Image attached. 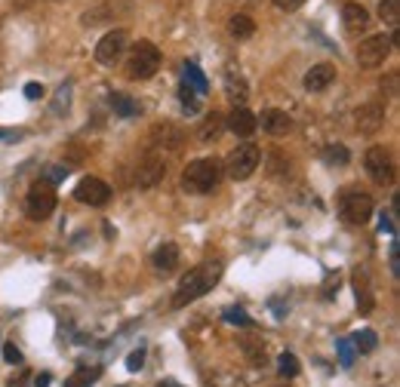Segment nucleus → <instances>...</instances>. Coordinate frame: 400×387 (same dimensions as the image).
<instances>
[{"instance_id":"nucleus-1","label":"nucleus","mask_w":400,"mask_h":387,"mask_svg":"<svg viewBox=\"0 0 400 387\" xmlns=\"http://www.w3.org/2000/svg\"><path fill=\"white\" fill-rule=\"evenodd\" d=\"M219 280H222V261L197 264L194 270H188V274L182 277V283H178V289L173 295V307H185V304H191V301H197L200 295H206Z\"/></svg>"},{"instance_id":"nucleus-2","label":"nucleus","mask_w":400,"mask_h":387,"mask_svg":"<svg viewBox=\"0 0 400 387\" xmlns=\"http://www.w3.org/2000/svg\"><path fill=\"white\" fill-rule=\"evenodd\" d=\"M222 163L212 157H197L182 172V188L188 194H212L222 182Z\"/></svg>"},{"instance_id":"nucleus-3","label":"nucleus","mask_w":400,"mask_h":387,"mask_svg":"<svg viewBox=\"0 0 400 387\" xmlns=\"http://www.w3.org/2000/svg\"><path fill=\"white\" fill-rule=\"evenodd\" d=\"M160 71V49L151 40H139L126 59V77L130 80H151Z\"/></svg>"},{"instance_id":"nucleus-4","label":"nucleus","mask_w":400,"mask_h":387,"mask_svg":"<svg viewBox=\"0 0 400 387\" xmlns=\"http://www.w3.org/2000/svg\"><path fill=\"white\" fill-rule=\"evenodd\" d=\"M373 197H369L367 191L360 188H345L339 194V215L345 225H367L369 218H373Z\"/></svg>"},{"instance_id":"nucleus-5","label":"nucleus","mask_w":400,"mask_h":387,"mask_svg":"<svg viewBox=\"0 0 400 387\" xmlns=\"http://www.w3.org/2000/svg\"><path fill=\"white\" fill-rule=\"evenodd\" d=\"M56 203H59V197H56L53 182L40 178V182H34L31 191H28V197H25V212H28V218L44 221V218H49V215L56 212Z\"/></svg>"},{"instance_id":"nucleus-6","label":"nucleus","mask_w":400,"mask_h":387,"mask_svg":"<svg viewBox=\"0 0 400 387\" xmlns=\"http://www.w3.org/2000/svg\"><path fill=\"white\" fill-rule=\"evenodd\" d=\"M259 163H262V150H259V145L247 141V145L234 148L231 154H228V160H225V172L234 178V182H247V178L253 175L256 169H259Z\"/></svg>"},{"instance_id":"nucleus-7","label":"nucleus","mask_w":400,"mask_h":387,"mask_svg":"<svg viewBox=\"0 0 400 387\" xmlns=\"http://www.w3.org/2000/svg\"><path fill=\"white\" fill-rule=\"evenodd\" d=\"M363 166H367L369 178H373L376 184H394L397 166H394V157L388 154V148H382V145L369 148L367 157H363Z\"/></svg>"},{"instance_id":"nucleus-8","label":"nucleus","mask_w":400,"mask_h":387,"mask_svg":"<svg viewBox=\"0 0 400 387\" xmlns=\"http://www.w3.org/2000/svg\"><path fill=\"white\" fill-rule=\"evenodd\" d=\"M391 55V37L388 34H369L357 46V64L360 68H378Z\"/></svg>"},{"instance_id":"nucleus-9","label":"nucleus","mask_w":400,"mask_h":387,"mask_svg":"<svg viewBox=\"0 0 400 387\" xmlns=\"http://www.w3.org/2000/svg\"><path fill=\"white\" fill-rule=\"evenodd\" d=\"M163 175H167V160H163L157 150H151V154H145L139 160V169H135V184L139 188H157V184L163 182Z\"/></svg>"},{"instance_id":"nucleus-10","label":"nucleus","mask_w":400,"mask_h":387,"mask_svg":"<svg viewBox=\"0 0 400 387\" xmlns=\"http://www.w3.org/2000/svg\"><path fill=\"white\" fill-rule=\"evenodd\" d=\"M74 197L81 200V203H87V206H105L111 200V188L102 182V178L87 175V178H81V182H77Z\"/></svg>"},{"instance_id":"nucleus-11","label":"nucleus","mask_w":400,"mask_h":387,"mask_svg":"<svg viewBox=\"0 0 400 387\" xmlns=\"http://www.w3.org/2000/svg\"><path fill=\"white\" fill-rule=\"evenodd\" d=\"M126 43H130V37H126V31H108L102 40L96 43V62L99 64H114L124 55V49H126Z\"/></svg>"},{"instance_id":"nucleus-12","label":"nucleus","mask_w":400,"mask_h":387,"mask_svg":"<svg viewBox=\"0 0 400 387\" xmlns=\"http://www.w3.org/2000/svg\"><path fill=\"white\" fill-rule=\"evenodd\" d=\"M385 123V105L382 102H367V105H360L357 108V114H354V129L360 135H373L378 132Z\"/></svg>"},{"instance_id":"nucleus-13","label":"nucleus","mask_w":400,"mask_h":387,"mask_svg":"<svg viewBox=\"0 0 400 387\" xmlns=\"http://www.w3.org/2000/svg\"><path fill=\"white\" fill-rule=\"evenodd\" d=\"M342 25H345V34H348V37H360V34L369 28V12H367V6L354 3V0H345V3H342Z\"/></svg>"},{"instance_id":"nucleus-14","label":"nucleus","mask_w":400,"mask_h":387,"mask_svg":"<svg viewBox=\"0 0 400 387\" xmlns=\"http://www.w3.org/2000/svg\"><path fill=\"white\" fill-rule=\"evenodd\" d=\"M256 123H262L268 135H274V139H283V135L292 132V117L287 111H281V108H268V111H262V117H256Z\"/></svg>"},{"instance_id":"nucleus-15","label":"nucleus","mask_w":400,"mask_h":387,"mask_svg":"<svg viewBox=\"0 0 400 387\" xmlns=\"http://www.w3.org/2000/svg\"><path fill=\"white\" fill-rule=\"evenodd\" d=\"M256 114L249 111L247 105H234V111L225 117V129H231L234 135H240V139H247V135L256 132Z\"/></svg>"},{"instance_id":"nucleus-16","label":"nucleus","mask_w":400,"mask_h":387,"mask_svg":"<svg viewBox=\"0 0 400 387\" xmlns=\"http://www.w3.org/2000/svg\"><path fill=\"white\" fill-rule=\"evenodd\" d=\"M351 286H354V301H357V311L360 313H369L376 307V298H373V286H369V277L363 268H357L351 274Z\"/></svg>"},{"instance_id":"nucleus-17","label":"nucleus","mask_w":400,"mask_h":387,"mask_svg":"<svg viewBox=\"0 0 400 387\" xmlns=\"http://www.w3.org/2000/svg\"><path fill=\"white\" fill-rule=\"evenodd\" d=\"M335 80V68L333 64H326V62H320V64H314V68L305 74V89L308 92H324V89H330Z\"/></svg>"},{"instance_id":"nucleus-18","label":"nucleus","mask_w":400,"mask_h":387,"mask_svg":"<svg viewBox=\"0 0 400 387\" xmlns=\"http://www.w3.org/2000/svg\"><path fill=\"white\" fill-rule=\"evenodd\" d=\"M225 92H228V98H231L234 105H247L249 86H247V80H244V74H240V71L225 68Z\"/></svg>"},{"instance_id":"nucleus-19","label":"nucleus","mask_w":400,"mask_h":387,"mask_svg":"<svg viewBox=\"0 0 400 387\" xmlns=\"http://www.w3.org/2000/svg\"><path fill=\"white\" fill-rule=\"evenodd\" d=\"M151 145L154 148H169V150L182 148V129H176L173 123H157L151 129Z\"/></svg>"},{"instance_id":"nucleus-20","label":"nucleus","mask_w":400,"mask_h":387,"mask_svg":"<svg viewBox=\"0 0 400 387\" xmlns=\"http://www.w3.org/2000/svg\"><path fill=\"white\" fill-rule=\"evenodd\" d=\"M151 261H154V268L160 270V274L176 270L178 268V246H176V243H163V246H157L154 255H151Z\"/></svg>"},{"instance_id":"nucleus-21","label":"nucleus","mask_w":400,"mask_h":387,"mask_svg":"<svg viewBox=\"0 0 400 387\" xmlns=\"http://www.w3.org/2000/svg\"><path fill=\"white\" fill-rule=\"evenodd\" d=\"M222 132H225V117H222V114H219V111H212V114H206V120H203V123H200V129H197V139L210 145V141H216Z\"/></svg>"},{"instance_id":"nucleus-22","label":"nucleus","mask_w":400,"mask_h":387,"mask_svg":"<svg viewBox=\"0 0 400 387\" xmlns=\"http://www.w3.org/2000/svg\"><path fill=\"white\" fill-rule=\"evenodd\" d=\"M178 105H182V111L188 114V117L200 111V92L191 83H185V80L178 83Z\"/></svg>"},{"instance_id":"nucleus-23","label":"nucleus","mask_w":400,"mask_h":387,"mask_svg":"<svg viewBox=\"0 0 400 387\" xmlns=\"http://www.w3.org/2000/svg\"><path fill=\"white\" fill-rule=\"evenodd\" d=\"M228 31H231V37H238V40H249L256 34V22L249 16H231Z\"/></svg>"},{"instance_id":"nucleus-24","label":"nucleus","mask_w":400,"mask_h":387,"mask_svg":"<svg viewBox=\"0 0 400 387\" xmlns=\"http://www.w3.org/2000/svg\"><path fill=\"white\" fill-rule=\"evenodd\" d=\"M111 108H114V114H120V117H135V114H139V102L130 96H124V92H114Z\"/></svg>"},{"instance_id":"nucleus-25","label":"nucleus","mask_w":400,"mask_h":387,"mask_svg":"<svg viewBox=\"0 0 400 387\" xmlns=\"http://www.w3.org/2000/svg\"><path fill=\"white\" fill-rule=\"evenodd\" d=\"M182 80H185V83H191V86H194V89L200 92V96H206V89H210V83H206L203 71H200V68H197V64H194V62H188V64H185V77H182Z\"/></svg>"},{"instance_id":"nucleus-26","label":"nucleus","mask_w":400,"mask_h":387,"mask_svg":"<svg viewBox=\"0 0 400 387\" xmlns=\"http://www.w3.org/2000/svg\"><path fill=\"white\" fill-rule=\"evenodd\" d=\"M324 160L330 163V166H345V163L351 160V154H348L345 145H339V141H335V145H326L324 148Z\"/></svg>"},{"instance_id":"nucleus-27","label":"nucleus","mask_w":400,"mask_h":387,"mask_svg":"<svg viewBox=\"0 0 400 387\" xmlns=\"http://www.w3.org/2000/svg\"><path fill=\"white\" fill-rule=\"evenodd\" d=\"M378 19L385 25H400V0H382L378 3Z\"/></svg>"},{"instance_id":"nucleus-28","label":"nucleus","mask_w":400,"mask_h":387,"mask_svg":"<svg viewBox=\"0 0 400 387\" xmlns=\"http://www.w3.org/2000/svg\"><path fill=\"white\" fill-rule=\"evenodd\" d=\"M99 375H102V372H99V369H77L74 375H71L68 381H65V387H90V384L96 381Z\"/></svg>"},{"instance_id":"nucleus-29","label":"nucleus","mask_w":400,"mask_h":387,"mask_svg":"<svg viewBox=\"0 0 400 387\" xmlns=\"http://www.w3.org/2000/svg\"><path fill=\"white\" fill-rule=\"evenodd\" d=\"M376 341H378V338H376L373 329H360V332L354 335L351 344H354L357 350H360V354H369V350H376Z\"/></svg>"},{"instance_id":"nucleus-30","label":"nucleus","mask_w":400,"mask_h":387,"mask_svg":"<svg viewBox=\"0 0 400 387\" xmlns=\"http://www.w3.org/2000/svg\"><path fill=\"white\" fill-rule=\"evenodd\" d=\"M335 350H339V366H342V369H351V366H354V344L348 338H342V341H335Z\"/></svg>"},{"instance_id":"nucleus-31","label":"nucleus","mask_w":400,"mask_h":387,"mask_svg":"<svg viewBox=\"0 0 400 387\" xmlns=\"http://www.w3.org/2000/svg\"><path fill=\"white\" fill-rule=\"evenodd\" d=\"M277 372H281L283 378H296L299 375V360L292 354H281V360H277Z\"/></svg>"},{"instance_id":"nucleus-32","label":"nucleus","mask_w":400,"mask_h":387,"mask_svg":"<svg viewBox=\"0 0 400 387\" xmlns=\"http://www.w3.org/2000/svg\"><path fill=\"white\" fill-rule=\"evenodd\" d=\"M225 320L231 322V326H253V320H249L247 311H240V307H228V311H225Z\"/></svg>"},{"instance_id":"nucleus-33","label":"nucleus","mask_w":400,"mask_h":387,"mask_svg":"<svg viewBox=\"0 0 400 387\" xmlns=\"http://www.w3.org/2000/svg\"><path fill=\"white\" fill-rule=\"evenodd\" d=\"M244 350H247L249 356H253L256 366L265 363V344H259V341H244Z\"/></svg>"},{"instance_id":"nucleus-34","label":"nucleus","mask_w":400,"mask_h":387,"mask_svg":"<svg viewBox=\"0 0 400 387\" xmlns=\"http://www.w3.org/2000/svg\"><path fill=\"white\" fill-rule=\"evenodd\" d=\"M142 363H145V350H133V354L130 356H126V369H130V372H139L142 369Z\"/></svg>"},{"instance_id":"nucleus-35","label":"nucleus","mask_w":400,"mask_h":387,"mask_svg":"<svg viewBox=\"0 0 400 387\" xmlns=\"http://www.w3.org/2000/svg\"><path fill=\"white\" fill-rule=\"evenodd\" d=\"M3 356H6V363H12V366L22 363V350H19L12 341H10V344H3Z\"/></svg>"},{"instance_id":"nucleus-36","label":"nucleus","mask_w":400,"mask_h":387,"mask_svg":"<svg viewBox=\"0 0 400 387\" xmlns=\"http://www.w3.org/2000/svg\"><path fill=\"white\" fill-rule=\"evenodd\" d=\"M302 3H305V0H274V6H277L281 12H296Z\"/></svg>"},{"instance_id":"nucleus-37","label":"nucleus","mask_w":400,"mask_h":387,"mask_svg":"<svg viewBox=\"0 0 400 387\" xmlns=\"http://www.w3.org/2000/svg\"><path fill=\"white\" fill-rule=\"evenodd\" d=\"M25 96L28 98H40V96H44V86H40V83H28L25 86Z\"/></svg>"},{"instance_id":"nucleus-38","label":"nucleus","mask_w":400,"mask_h":387,"mask_svg":"<svg viewBox=\"0 0 400 387\" xmlns=\"http://www.w3.org/2000/svg\"><path fill=\"white\" fill-rule=\"evenodd\" d=\"M68 175V169H62V166H53L49 169V175H47V182H62V178Z\"/></svg>"},{"instance_id":"nucleus-39","label":"nucleus","mask_w":400,"mask_h":387,"mask_svg":"<svg viewBox=\"0 0 400 387\" xmlns=\"http://www.w3.org/2000/svg\"><path fill=\"white\" fill-rule=\"evenodd\" d=\"M391 274H400V261H397V243H394V246H391Z\"/></svg>"},{"instance_id":"nucleus-40","label":"nucleus","mask_w":400,"mask_h":387,"mask_svg":"<svg viewBox=\"0 0 400 387\" xmlns=\"http://www.w3.org/2000/svg\"><path fill=\"white\" fill-rule=\"evenodd\" d=\"M382 231L394 234V221H391V218H388V215H382Z\"/></svg>"},{"instance_id":"nucleus-41","label":"nucleus","mask_w":400,"mask_h":387,"mask_svg":"<svg viewBox=\"0 0 400 387\" xmlns=\"http://www.w3.org/2000/svg\"><path fill=\"white\" fill-rule=\"evenodd\" d=\"M34 387H49V375H47V372H44V375L34 378Z\"/></svg>"},{"instance_id":"nucleus-42","label":"nucleus","mask_w":400,"mask_h":387,"mask_svg":"<svg viewBox=\"0 0 400 387\" xmlns=\"http://www.w3.org/2000/svg\"><path fill=\"white\" fill-rule=\"evenodd\" d=\"M0 139H16V135H12V132H3V129H0Z\"/></svg>"},{"instance_id":"nucleus-43","label":"nucleus","mask_w":400,"mask_h":387,"mask_svg":"<svg viewBox=\"0 0 400 387\" xmlns=\"http://www.w3.org/2000/svg\"><path fill=\"white\" fill-rule=\"evenodd\" d=\"M160 387H182V384H176V381H163Z\"/></svg>"}]
</instances>
